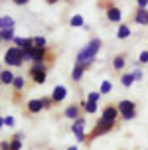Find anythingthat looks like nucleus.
Returning <instances> with one entry per match:
<instances>
[{"mask_svg":"<svg viewBox=\"0 0 148 150\" xmlns=\"http://www.w3.org/2000/svg\"><path fill=\"white\" fill-rule=\"evenodd\" d=\"M99 47H101V40H91L81 52L77 53V61H79L81 65L95 61V55H97V52H99Z\"/></svg>","mask_w":148,"mask_h":150,"instance_id":"1","label":"nucleus"},{"mask_svg":"<svg viewBox=\"0 0 148 150\" xmlns=\"http://www.w3.org/2000/svg\"><path fill=\"white\" fill-rule=\"evenodd\" d=\"M4 59H6L8 65H20L24 61V52L20 47H10L6 52V55H4Z\"/></svg>","mask_w":148,"mask_h":150,"instance_id":"2","label":"nucleus"},{"mask_svg":"<svg viewBox=\"0 0 148 150\" xmlns=\"http://www.w3.org/2000/svg\"><path fill=\"white\" fill-rule=\"evenodd\" d=\"M118 111L123 112V117L126 120L134 119V103H130V101H120L118 103Z\"/></svg>","mask_w":148,"mask_h":150,"instance_id":"3","label":"nucleus"},{"mask_svg":"<svg viewBox=\"0 0 148 150\" xmlns=\"http://www.w3.org/2000/svg\"><path fill=\"white\" fill-rule=\"evenodd\" d=\"M32 75H34V81H36V83H44L45 81L44 65H42V63H36V65L32 67Z\"/></svg>","mask_w":148,"mask_h":150,"instance_id":"4","label":"nucleus"},{"mask_svg":"<svg viewBox=\"0 0 148 150\" xmlns=\"http://www.w3.org/2000/svg\"><path fill=\"white\" fill-rule=\"evenodd\" d=\"M117 112H118V111L115 109V107H107V109L103 111V120L113 125V122H115V119H117Z\"/></svg>","mask_w":148,"mask_h":150,"instance_id":"5","label":"nucleus"},{"mask_svg":"<svg viewBox=\"0 0 148 150\" xmlns=\"http://www.w3.org/2000/svg\"><path fill=\"white\" fill-rule=\"evenodd\" d=\"M16 44L20 45V50H22V52H30V50H34V42H32V40H24V38H16L14 40Z\"/></svg>","mask_w":148,"mask_h":150,"instance_id":"6","label":"nucleus"},{"mask_svg":"<svg viewBox=\"0 0 148 150\" xmlns=\"http://www.w3.org/2000/svg\"><path fill=\"white\" fill-rule=\"evenodd\" d=\"M83 127H85V122H83L81 119L75 120V125H73V132H75V136H77L79 140H85V136H83Z\"/></svg>","mask_w":148,"mask_h":150,"instance_id":"7","label":"nucleus"},{"mask_svg":"<svg viewBox=\"0 0 148 150\" xmlns=\"http://www.w3.org/2000/svg\"><path fill=\"white\" fill-rule=\"evenodd\" d=\"M111 127H113L111 122H105V120L101 119V120H99V127H97L95 130H93V136H99V134H101V132H107V130H109V128H111Z\"/></svg>","mask_w":148,"mask_h":150,"instance_id":"8","label":"nucleus"},{"mask_svg":"<svg viewBox=\"0 0 148 150\" xmlns=\"http://www.w3.org/2000/svg\"><path fill=\"white\" fill-rule=\"evenodd\" d=\"M65 95H67V91H65V87H61V85H59V87H55V89H53V101H63V99H65Z\"/></svg>","mask_w":148,"mask_h":150,"instance_id":"9","label":"nucleus"},{"mask_svg":"<svg viewBox=\"0 0 148 150\" xmlns=\"http://www.w3.org/2000/svg\"><path fill=\"white\" fill-rule=\"evenodd\" d=\"M12 26H14V20H12L10 16H2V18H0V28H2V32L12 30Z\"/></svg>","mask_w":148,"mask_h":150,"instance_id":"10","label":"nucleus"},{"mask_svg":"<svg viewBox=\"0 0 148 150\" xmlns=\"http://www.w3.org/2000/svg\"><path fill=\"white\" fill-rule=\"evenodd\" d=\"M107 18H109L111 22H118V20L123 18V14H120V10H118V8H111V10L107 12Z\"/></svg>","mask_w":148,"mask_h":150,"instance_id":"11","label":"nucleus"},{"mask_svg":"<svg viewBox=\"0 0 148 150\" xmlns=\"http://www.w3.org/2000/svg\"><path fill=\"white\" fill-rule=\"evenodd\" d=\"M32 57H34L32 61L42 63V59H44V47H34V50H32Z\"/></svg>","mask_w":148,"mask_h":150,"instance_id":"12","label":"nucleus"},{"mask_svg":"<svg viewBox=\"0 0 148 150\" xmlns=\"http://www.w3.org/2000/svg\"><path fill=\"white\" fill-rule=\"evenodd\" d=\"M28 109L32 112L42 111V109H44V101H30V103H28Z\"/></svg>","mask_w":148,"mask_h":150,"instance_id":"13","label":"nucleus"},{"mask_svg":"<svg viewBox=\"0 0 148 150\" xmlns=\"http://www.w3.org/2000/svg\"><path fill=\"white\" fill-rule=\"evenodd\" d=\"M136 22L138 24H148V12L146 10H138V12H136Z\"/></svg>","mask_w":148,"mask_h":150,"instance_id":"14","label":"nucleus"},{"mask_svg":"<svg viewBox=\"0 0 148 150\" xmlns=\"http://www.w3.org/2000/svg\"><path fill=\"white\" fill-rule=\"evenodd\" d=\"M117 36L120 38V40L128 38V36H130V28H128V26H120V28H118V34H117Z\"/></svg>","mask_w":148,"mask_h":150,"instance_id":"15","label":"nucleus"},{"mask_svg":"<svg viewBox=\"0 0 148 150\" xmlns=\"http://www.w3.org/2000/svg\"><path fill=\"white\" fill-rule=\"evenodd\" d=\"M83 67H85V65H81V63H77V65H75V69H73V79H75V81H79V79H81Z\"/></svg>","mask_w":148,"mask_h":150,"instance_id":"16","label":"nucleus"},{"mask_svg":"<svg viewBox=\"0 0 148 150\" xmlns=\"http://www.w3.org/2000/svg\"><path fill=\"white\" fill-rule=\"evenodd\" d=\"M77 115H79V111H77V107H67L65 117H69V119H77Z\"/></svg>","mask_w":148,"mask_h":150,"instance_id":"17","label":"nucleus"},{"mask_svg":"<svg viewBox=\"0 0 148 150\" xmlns=\"http://www.w3.org/2000/svg\"><path fill=\"white\" fill-rule=\"evenodd\" d=\"M132 81H134V75L132 73L123 75V85H125V87H130V85H132Z\"/></svg>","mask_w":148,"mask_h":150,"instance_id":"18","label":"nucleus"},{"mask_svg":"<svg viewBox=\"0 0 148 150\" xmlns=\"http://www.w3.org/2000/svg\"><path fill=\"white\" fill-rule=\"evenodd\" d=\"M2 83H14V75L10 71H2Z\"/></svg>","mask_w":148,"mask_h":150,"instance_id":"19","label":"nucleus"},{"mask_svg":"<svg viewBox=\"0 0 148 150\" xmlns=\"http://www.w3.org/2000/svg\"><path fill=\"white\" fill-rule=\"evenodd\" d=\"M113 65H115V69H123L125 67V57H115V61H113Z\"/></svg>","mask_w":148,"mask_h":150,"instance_id":"20","label":"nucleus"},{"mask_svg":"<svg viewBox=\"0 0 148 150\" xmlns=\"http://www.w3.org/2000/svg\"><path fill=\"white\" fill-rule=\"evenodd\" d=\"M111 89H113V85H111V83H109V81H103V85H101V93L105 95V93H109Z\"/></svg>","mask_w":148,"mask_h":150,"instance_id":"21","label":"nucleus"},{"mask_svg":"<svg viewBox=\"0 0 148 150\" xmlns=\"http://www.w3.org/2000/svg\"><path fill=\"white\" fill-rule=\"evenodd\" d=\"M71 26H83V18L81 16H73L71 18Z\"/></svg>","mask_w":148,"mask_h":150,"instance_id":"22","label":"nucleus"},{"mask_svg":"<svg viewBox=\"0 0 148 150\" xmlns=\"http://www.w3.org/2000/svg\"><path fill=\"white\" fill-rule=\"evenodd\" d=\"M14 38V30H4L2 32V40H12Z\"/></svg>","mask_w":148,"mask_h":150,"instance_id":"23","label":"nucleus"},{"mask_svg":"<svg viewBox=\"0 0 148 150\" xmlns=\"http://www.w3.org/2000/svg\"><path fill=\"white\" fill-rule=\"evenodd\" d=\"M34 44H36V47H44V45H45V38L38 36L36 40H34Z\"/></svg>","mask_w":148,"mask_h":150,"instance_id":"24","label":"nucleus"},{"mask_svg":"<svg viewBox=\"0 0 148 150\" xmlns=\"http://www.w3.org/2000/svg\"><path fill=\"white\" fill-rule=\"evenodd\" d=\"M85 111H87V112H95L97 111V105L89 101V103H85Z\"/></svg>","mask_w":148,"mask_h":150,"instance_id":"25","label":"nucleus"},{"mask_svg":"<svg viewBox=\"0 0 148 150\" xmlns=\"http://www.w3.org/2000/svg\"><path fill=\"white\" fill-rule=\"evenodd\" d=\"M14 87H16V89H22V87H24V79H22V77H16V79H14Z\"/></svg>","mask_w":148,"mask_h":150,"instance_id":"26","label":"nucleus"},{"mask_svg":"<svg viewBox=\"0 0 148 150\" xmlns=\"http://www.w3.org/2000/svg\"><path fill=\"white\" fill-rule=\"evenodd\" d=\"M101 97V95H99V93H89V101H91V103H97V99Z\"/></svg>","mask_w":148,"mask_h":150,"instance_id":"27","label":"nucleus"},{"mask_svg":"<svg viewBox=\"0 0 148 150\" xmlns=\"http://www.w3.org/2000/svg\"><path fill=\"white\" fill-rule=\"evenodd\" d=\"M2 125H6V127H12V125H14V119H12V117H8V119H2Z\"/></svg>","mask_w":148,"mask_h":150,"instance_id":"28","label":"nucleus"},{"mask_svg":"<svg viewBox=\"0 0 148 150\" xmlns=\"http://www.w3.org/2000/svg\"><path fill=\"white\" fill-rule=\"evenodd\" d=\"M138 59H140V63H148V52H142Z\"/></svg>","mask_w":148,"mask_h":150,"instance_id":"29","label":"nucleus"},{"mask_svg":"<svg viewBox=\"0 0 148 150\" xmlns=\"http://www.w3.org/2000/svg\"><path fill=\"white\" fill-rule=\"evenodd\" d=\"M132 75H134V79H136V81H138V79H142V71H140V69H134Z\"/></svg>","mask_w":148,"mask_h":150,"instance_id":"30","label":"nucleus"},{"mask_svg":"<svg viewBox=\"0 0 148 150\" xmlns=\"http://www.w3.org/2000/svg\"><path fill=\"white\" fill-rule=\"evenodd\" d=\"M30 59H34V57H32V50H30V52H24V61H30Z\"/></svg>","mask_w":148,"mask_h":150,"instance_id":"31","label":"nucleus"},{"mask_svg":"<svg viewBox=\"0 0 148 150\" xmlns=\"http://www.w3.org/2000/svg\"><path fill=\"white\" fill-rule=\"evenodd\" d=\"M148 4V0H138V6H140V10H144V6Z\"/></svg>","mask_w":148,"mask_h":150,"instance_id":"32","label":"nucleus"},{"mask_svg":"<svg viewBox=\"0 0 148 150\" xmlns=\"http://www.w3.org/2000/svg\"><path fill=\"white\" fill-rule=\"evenodd\" d=\"M16 4H26V2H28V0H14Z\"/></svg>","mask_w":148,"mask_h":150,"instance_id":"33","label":"nucleus"},{"mask_svg":"<svg viewBox=\"0 0 148 150\" xmlns=\"http://www.w3.org/2000/svg\"><path fill=\"white\" fill-rule=\"evenodd\" d=\"M67 150H77V148H75V146H71V148H67Z\"/></svg>","mask_w":148,"mask_h":150,"instance_id":"34","label":"nucleus"},{"mask_svg":"<svg viewBox=\"0 0 148 150\" xmlns=\"http://www.w3.org/2000/svg\"><path fill=\"white\" fill-rule=\"evenodd\" d=\"M47 2H57V0H47Z\"/></svg>","mask_w":148,"mask_h":150,"instance_id":"35","label":"nucleus"}]
</instances>
